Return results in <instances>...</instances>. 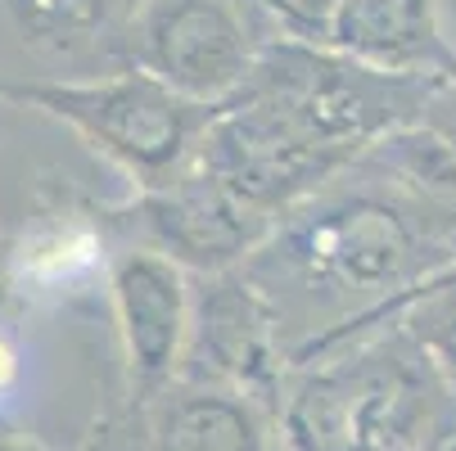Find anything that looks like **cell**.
<instances>
[{
    "label": "cell",
    "instance_id": "6da1fadb",
    "mask_svg": "<svg viewBox=\"0 0 456 451\" xmlns=\"http://www.w3.org/2000/svg\"><path fill=\"white\" fill-rule=\"evenodd\" d=\"M289 451H411L456 433V393L425 348L394 330L307 366L281 411Z\"/></svg>",
    "mask_w": 456,
    "mask_h": 451
},
{
    "label": "cell",
    "instance_id": "7a4b0ae2",
    "mask_svg": "<svg viewBox=\"0 0 456 451\" xmlns=\"http://www.w3.org/2000/svg\"><path fill=\"white\" fill-rule=\"evenodd\" d=\"M0 100L32 104L69 122L86 145H95L122 172H132L141 189L181 176L200 154V141L217 113L204 104H190L185 95H176L172 86H163L141 68L0 86Z\"/></svg>",
    "mask_w": 456,
    "mask_h": 451
},
{
    "label": "cell",
    "instance_id": "3957f363",
    "mask_svg": "<svg viewBox=\"0 0 456 451\" xmlns=\"http://www.w3.org/2000/svg\"><path fill=\"white\" fill-rule=\"evenodd\" d=\"M357 163L362 158L325 141L285 95L257 82H248L231 104L213 113L200 154H194L200 172H208L244 204L276 221Z\"/></svg>",
    "mask_w": 456,
    "mask_h": 451
},
{
    "label": "cell",
    "instance_id": "277c9868",
    "mask_svg": "<svg viewBox=\"0 0 456 451\" xmlns=\"http://www.w3.org/2000/svg\"><path fill=\"white\" fill-rule=\"evenodd\" d=\"M272 36L281 28L263 0H136L126 54L190 104L222 109L248 86Z\"/></svg>",
    "mask_w": 456,
    "mask_h": 451
},
{
    "label": "cell",
    "instance_id": "5b68a950",
    "mask_svg": "<svg viewBox=\"0 0 456 451\" xmlns=\"http://www.w3.org/2000/svg\"><path fill=\"white\" fill-rule=\"evenodd\" d=\"M132 217L145 235V248L167 253L176 267L200 276L244 267L276 230V217L257 213L194 163L163 185H145Z\"/></svg>",
    "mask_w": 456,
    "mask_h": 451
},
{
    "label": "cell",
    "instance_id": "8992f818",
    "mask_svg": "<svg viewBox=\"0 0 456 451\" xmlns=\"http://www.w3.org/2000/svg\"><path fill=\"white\" fill-rule=\"evenodd\" d=\"M185 361L194 379L231 393H272L281 379V307L253 276L217 271L194 294Z\"/></svg>",
    "mask_w": 456,
    "mask_h": 451
},
{
    "label": "cell",
    "instance_id": "52a82bcc",
    "mask_svg": "<svg viewBox=\"0 0 456 451\" xmlns=\"http://www.w3.org/2000/svg\"><path fill=\"white\" fill-rule=\"evenodd\" d=\"M185 276L190 271L176 267L159 248H126L109 267V302L118 320V339L126 366L141 383H163L185 361L190 320H194V294Z\"/></svg>",
    "mask_w": 456,
    "mask_h": 451
},
{
    "label": "cell",
    "instance_id": "ba28073f",
    "mask_svg": "<svg viewBox=\"0 0 456 451\" xmlns=\"http://www.w3.org/2000/svg\"><path fill=\"white\" fill-rule=\"evenodd\" d=\"M321 41L388 77L438 82L456 68L438 0H344Z\"/></svg>",
    "mask_w": 456,
    "mask_h": 451
},
{
    "label": "cell",
    "instance_id": "9c48e42d",
    "mask_svg": "<svg viewBox=\"0 0 456 451\" xmlns=\"http://www.w3.org/2000/svg\"><path fill=\"white\" fill-rule=\"evenodd\" d=\"M0 10L23 45L54 59H82L113 41L126 45L136 0H0Z\"/></svg>",
    "mask_w": 456,
    "mask_h": 451
},
{
    "label": "cell",
    "instance_id": "30bf717a",
    "mask_svg": "<svg viewBox=\"0 0 456 451\" xmlns=\"http://www.w3.org/2000/svg\"><path fill=\"white\" fill-rule=\"evenodd\" d=\"M159 451H263V420L253 402L231 389H194L159 411Z\"/></svg>",
    "mask_w": 456,
    "mask_h": 451
},
{
    "label": "cell",
    "instance_id": "8fae6325",
    "mask_svg": "<svg viewBox=\"0 0 456 451\" xmlns=\"http://www.w3.org/2000/svg\"><path fill=\"white\" fill-rule=\"evenodd\" d=\"M104 257V235L86 217L73 213H50L32 221L14 244H10V271L14 289H63L91 276Z\"/></svg>",
    "mask_w": 456,
    "mask_h": 451
},
{
    "label": "cell",
    "instance_id": "7c38bea8",
    "mask_svg": "<svg viewBox=\"0 0 456 451\" xmlns=\"http://www.w3.org/2000/svg\"><path fill=\"white\" fill-rule=\"evenodd\" d=\"M384 320H398V326L425 348V357L443 370V379L452 383V393H456V271H443V276L416 285L411 294H403L398 302H388V307L375 311V316L344 320V326L330 330L325 339H312V343L303 348V357L325 352V348L344 343L348 334H362V330H370V326H384Z\"/></svg>",
    "mask_w": 456,
    "mask_h": 451
},
{
    "label": "cell",
    "instance_id": "4fadbf2b",
    "mask_svg": "<svg viewBox=\"0 0 456 451\" xmlns=\"http://www.w3.org/2000/svg\"><path fill=\"white\" fill-rule=\"evenodd\" d=\"M339 5L344 0H263V10L276 19V28L303 41H321L330 19L339 14Z\"/></svg>",
    "mask_w": 456,
    "mask_h": 451
},
{
    "label": "cell",
    "instance_id": "5bb4252c",
    "mask_svg": "<svg viewBox=\"0 0 456 451\" xmlns=\"http://www.w3.org/2000/svg\"><path fill=\"white\" fill-rule=\"evenodd\" d=\"M420 126H429L438 141H447L456 149V68L429 91V104L420 113Z\"/></svg>",
    "mask_w": 456,
    "mask_h": 451
},
{
    "label": "cell",
    "instance_id": "9a60e30c",
    "mask_svg": "<svg viewBox=\"0 0 456 451\" xmlns=\"http://www.w3.org/2000/svg\"><path fill=\"white\" fill-rule=\"evenodd\" d=\"M14 379H19V352L5 334H0V398L14 389Z\"/></svg>",
    "mask_w": 456,
    "mask_h": 451
},
{
    "label": "cell",
    "instance_id": "2e32d148",
    "mask_svg": "<svg viewBox=\"0 0 456 451\" xmlns=\"http://www.w3.org/2000/svg\"><path fill=\"white\" fill-rule=\"evenodd\" d=\"M10 289H14V271H10V248H0V302L10 298Z\"/></svg>",
    "mask_w": 456,
    "mask_h": 451
},
{
    "label": "cell",
    "instance_id": "e0dca14e",
    "mask_svg": "<svg viewBox=\"0 0 456 451\" xmlns=\"http://www.w3.org/2000/svg\"><path fill=\"white\" fill-rule=\"evenodd\" d=\"M0 451H41V447H32L28 438H14V433L0 429Z\"/></svg>",
    "mask_w": 456,
    "mask_h": 451
},
{
    "label": "cell",
    "instance_id": "ac0fdd59",
    "mask_svg": "<svg viewBox=\"0 0 456 451\" xmlns=\"http://www.w3.org/2000/svg\"><path fill=\"white\" fill-rule=\"evenodd\" d=\"M443 5V19H447V32H452V41H456V0H438Z\"/></svg>",
    "mask_w": 456,
    "mask_h": 451
}]
</instances>
